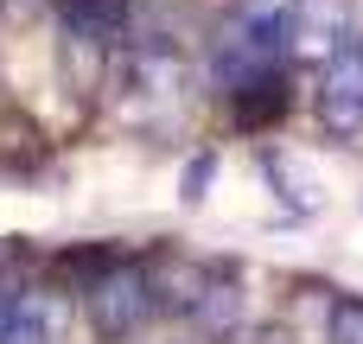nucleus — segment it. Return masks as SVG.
Listing matches in <instances>:
<instances>
[{"mask_svg": "<svg viewBox=\"0 0 363 344\" xmlns=\"http://www.w3.org/2000/svg\"><path fill=\"white\" fill-rule=\"evenodd\" d=\"M287 64V19H268V13H242L236 6V19L217 32V45H211V83L230 96V89H242L249 77H262V70H281Z\"/></svg>", "mask_w": 363, "mask_h": 344, "instance_id": "2", "label": "nucleus"}, {"mask_svg": "<svg viewBox=\"0 0 363 344\" xmlns=\"http://www.w3.org/2000/svg\"><path fill=\"white\" fill-rule=\"evenodd\" d=\"M325 344H363V300H338V306H332Z\"/></svg>", "mask_w": 363, "mask_h": 344, "instance_id": "8", "label": "nucleus"}, {"mask_svg": "<svg viewBox=\"0 0 363 344\" xmlns=\"http://www.w3.org/2000/svg\"><path fill=\"white\" fill-rule=\"evenodd\" d=\"M287 38H294V57H306V64L338 57V45L351 38V0H294Z\"/></svg>", "mask_w": 363, "mask_h": 344, "instance_id": "4", "label": "nucleus"}, {"mask_svg": "<svg viewBox=\"0 0 363 344\" xmlns=\"http://www.w3.org/2000/svg\"><path fill=\"white\" fill-rule=\"evenodd\" d=\"M319 121L325 134H357L363 128V45H338V57H325L319 77Z\"/></svg>", "mask_w": 363, "mask_h": 344, "instance_id": "3", "label": "nucleus"}, {"mask_svg": "<svg viewBox=\"0 0 363 344\" xmlns=\"http://www.w3.org/2000/svg\"><path fill=\"white\" fill-rule=\"evenodd\" d=\"M242 13H268V19H287L294 13V0H236Z\"/></svg>", "mask_w": 363, "mask_h": 344, "instance_id": "10", "label": "nucleus"}, {"mask_svg": "<svg viewBox=\"0 0 363 344\" xmlns=\"http://www.w3.org/2000/svg\"><path fill=\"white\" fill-rule=\"evenodd\" d=\"M198 344H204V338H198Z\"/></svg>", "mask_w": 363, "mask_h": 344, "instance_id": "12", "label": "nucleus"}, {"mask_svg": "<svg viewBox=\"0 0 363 344\" xmlns=\"http://www.w3.org/2000/svg\"><path fill=\"white\" fill-rule=\"evenodd\" d=\"M236 344H294L287 326H255V332H236Z\"/></svg>", "mask_w": 363, "mask_h": 344, "instance_id": "9", "label": "nucleus"}, {"mask_svg": "<svg viewBox=\"0 0 363 344\" xmlns=\"http://www.w3.org/2000/svg\"><path fill=\"white\" fill-rule=\"evenodd\" d=\"M134 0H57V26L70 45H115L128 32Z\"/></svg>", "mask_w": 363, "mask_h": 344, "instance_id": "6", "label": "nucleus"}, {"mask_svg": "<svg viewBox=\"0 0 363 344\" xmlns=\"http://www.w3.org/2000/svg\"><path fill=\"white\" fill-rule=\"evenodd\" d=\"M287 109H294V77H287V64L249 77L242 89H230V115H236L242 128H268V121H281Z\"/></svg>", "mask_w": 363, "mask_h": 344, "instance_id": "7", "label": "nucleus"}, {"mask_svg": "<svg viewBox=\"0 0 363 344\" xmlns=\"http://www.w3.org/2000/svg\"><path fill=\"white\" fill-rule=\"evenodd\" d=\"M0 313H6V300H0Z\"/></svg>", "mask_w": 363, "mask_h": 344, "instance_id": "11", "label": "nucleus"}, {"mask_svg": "<svg viewBox=\"0 0 363 344\" xmlns=\"http://www.w3.org/2000/svg\"><path fill=\"white\" fill-rule=\"evenodd\" d=\"M64 332H70V300L51 287L13 294L0 313V344H64Z\"/></svg>", "mask_w": 363, "mask_h": 344, "instance_id": "5", "label": "nucleus"}, {"mask_svg": "<svg viewBox=\"0 0 363 344\" xmlns=\"http://www.w3.org/2000/svg\"><path fill=\"white\" fill-rule=\"evenodd\" d=\"M153 313H160V281L147 268H134V262H108L83 287V326L102 344H128Z\"/></svg>", "mask_w": 363, "mask_h": 344, "instance_id": "1", "label": "nucleus"}]
</instances>
